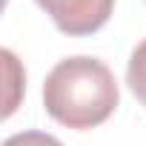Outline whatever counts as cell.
<instances>
[{"mask_svg":"<svg viewBox=\"0 0 146 146\" xmlns=\"http://www.w3.org/2000/svg\"><path fill=\"white\" fill-rule=\"evenodd\" d=\"M126 83L132 89V95L146 106V37L135 46L132 57H129V69H126Z\"/></svg>","mask_w":146,"mask_h":146,"instance_id":"3957f363","label":"cell"},{"mask_svg":"<svg viewBox=\"0 0 146 146\" xmlns=\"http://www.w3.org/2000/svg\"><path fill=\"white\" fill-rule=\"evenodd\" d=\"M37 6L52 17V23L72 37L95 35L112 17L115 0H37Z\"/></svg>","mask_w":146,"mask_h":146,"instance_id":"7a4b0ae2","label":"cell"},{"mask_svg":"<svg viewBox=\"0 0 146 146\" xmlns=\"http://www.w3.org/2000/svg\"><path fill=\"white\" fill-rule=\"evenodd\" d=\"M3 146H63V143L46 132H17V135L6 137Z\"/></svg>","mask_w":146,"mask_h":146,"instance_id":"277c9868","label":"cell"},{"mask_svg":"<svg viewBox=\"0 0 146 146\" xmlns=\"http://www.w3.org/2000/svg\"><path fill=\"white\" fill-rule=\"evenodd\" d=\"M120 92L112 69L98 57H66L43 83V109L69 129H95L112 117Z\"/></svg>","mask_w":146,"mask_h":146,"instance_id":"6da1fadb","label":"cell"}]
</instances>
